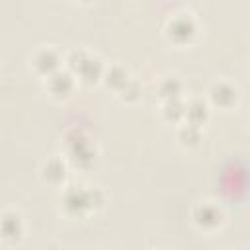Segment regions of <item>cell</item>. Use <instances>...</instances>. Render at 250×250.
Listing matches in <instances>:
<instances>
[{
	"label": "cell",
	"mask_w": 250,
	"mask_h": 250,
	"mask_svg": "<svg viewBox=\"0 0 250 250\" xmlns=\"http://www.w3.org/2000/svg\"><path fill=\"white\" fill-rule=\"evenodd\" d=\"M195 31V23L189 18V14H176L170 21H168V33L170 37H174L176 41H184L188 37H191V33Z\"/></svg>",
	"instance_id": "1"
},
{
	"label": "cell",
	"mask_w": 250,
	"mask_h": 250,
	"mask_svg": "<svg viewBox=\"0 0 250 250\" xmlns=\"http://www.w3.org/2000/svg\"><path fill=\"white\" fill-rule=\"evenodd\" d=\"M94 191H80V189H70L64 197V203L72 211H82L84 207H90L94 203Z\"/></svg>",
	"instance_id": "2"
},
{
	"label": "cell",
	"mask_w": 250,
	"mask_h": 250,
	"mask_svg": "<svg viewBox=\"0 0 250 250\" xmlns=\"http://www.w3.org/2000/svg\"><path fill=\"white\" fill-rule=\"evenodd\" d=\"M33 62H35V66H37L41 72H51V70L57 66L59 57H57V53L51 51V49H41V51L35 55Z\"/></svg>",
	"instance_id": "3"
},
{
	"label": "cell",
	"mask_w": 250,
	"mask_h": 250,
	"mask_svg": "<svg viewBox=\"0 0 250 250\" xmlns=\"http://www.w3.org/2000/svg\"><path fill=\"white\" fill-rule=\"evenodd\" d=\"M0 227H2L4 236H18L20 234V217L14 213H6L0 219Z\"/></svg>",
	"instance_id": "4"
},
{
	"label": "cell",
	"mask_w": 250,
	"mask_h": 250,
	"mask_svg": "<svg viewBox=\"0 0 250 250\" xmlns=\"http://www.w3.org/2000/svg\"><path fill=\"white\" fill-rule=\"evenodd\" d=\"M195 219H197L199 225H215L217 219H219V213H217L215 207L203 203V205L197 207V211H195Z\"/></svg>",
	"instance_id": "5"
},
{
	"label": "cell",
	"mask_w": 250,
	"mask_h": 250,
	"mask_svg": "<svg viewBox=\"0 0 250 250\" xmlns=\"http://www.w3.org/2000/svg\"><path fill=\"white\" fill-rule=\"evenodd\" d=\"M55 84H59V88L55 90V92H66L70 86H72V80H70V76L66 74V72H55L53 76H51V86H55Z\"/></svg>",
	"instance_id": "6"
},
{
	"label": "cell",
	"mask_w": 250,
	"mask_h": 250,
	"mask_svg": "<svg viewBox=\"0 0 250 250\" xmlns=\"http://www.w3.org/2000/svg\"><path fill=\"white\" fill-rule=\"evenodd\" d=\"M45 174H47L49 178H53V180L62 178V176H64V166H62L57 158H53V160H49V162L45 164Z\"/></svg>",
	"instance_id": "7"
},
{
	"label": "cell",
	"mask_w": 250,
	"mask_h": 250,
	"mask_svg": "<svg viewBox=\"0 0 250 250\" xmlns=\"http://www.w3.org/2000/svg\"><path fill=\"white\" fill-rule=\"evenodd\" d=\"M160 90H162V94L168 96V100H174L176 94H178V90H180V82H178L176 78H166V80L162 82Z\"/></svg>",
	"instance_id": "8"
},
{
	"label": "cell",
	"mask_w": 250,
	"mask_h": 250,
	"mask_svg": "<svg viewBox=\"0 0 250 250\" xmlns=\"http://www.w3.org/2000/svg\"><path fill=\"white\" fill-rule=\"evenodd\" d=\"M213 98L219 102V104H223V98H229V102L234 98V92H232V88L230 86H227V84H217L215 88H213Z\"/></svg>",
	"instance_id": "9"
},
{
	"label": "cell",
	"mask_w": 250,
	"mask_h": 250,
	"mask_svg": "<svg viewBox=\"0 0 250 250\" xmlns=\"http://www.w3.org/2000/svg\"><path fill=\"white\" fill-rule=\"evenodd\" d=\"M188 113H189V115H197V117H201V115H205V105H203L201 102H193V104L188 107Z\"/></svg>",
	"instance_id": "10"
}]
</instances>
